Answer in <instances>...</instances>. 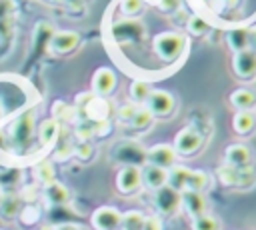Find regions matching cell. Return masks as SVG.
<instances>
[{"label":"cell","mask_w":256,"mask_h":230,"mask_svg":"<svg viewBox=\"0 0 256 230\" xmlns=\"http://www.w3.org/2000/svg\"><path fill=\"white\" fill-rule=\"evenodd\" d=\"M168 186H172L178 192H184V190L204 192L210 188V176L202 170H192L176 164L168 170Z\"/></svg>","instance_id":"obj_1"},{"label":"cell","mask_w":256,"mask_h":230,"mask_svg":"<svg viewBox=\"0 0 256 230\" xmlns=\"http://www.w3.org/2000/svg\"><path fill=\"white\" fill-rule=\"evenodd\" d=\"M152 46H154V52H156L164 62H174V60L182 54V50H184V46H186V40H184V36L178 34V32H162V34L154 36Z\"/></svg>","instance_id":"obj_2"},{"label":"cell","mask_w":256,"mask_h":230,"mask_svg":"<svg viewBox=\"0 0 256 230\" xmlns=\"http://www.w3.org/2000/svg\"><path fill=\"white\" fill-rule=\"evenodd\" d=\"M112 158L124 166H138L142 168V164H146V150L134 142V140H122L112 148Z\"/></svg>","instance_id":"obj_3"},{"label":"cell","mask_w":256,"mask_h":230,"mask_svg":"<svg viewBox=\"0 0 256 230\" xmlns=\"http://www.w3.org/2000/svg\"><path fill=\"white\" fill-rule=\"evenodd\" d=\"M204 136L196 126H184L176 136H174V152L182 154V156H190L196 154L202 148Z\"/></svg>","instance_id":"obj_4"},{"label":"cell","mask_w":256,"mask_h":230,"mask_svg":"<svg viewBox=\"0 0 256 230\" xmlns=\"http://www.w3.org/2000/svg\"><path fill=\"white\" fill-rule=\"evenodd\" d=\"M218 180L224 186L232 188H248L256 182V172L254 168H232V166H220L218 168Z\"/></svg>","instance_id":"obj_5"},{"label":"cell","mask_w":256,"mask_h":230,"mask_svg":"<svg viewBox=\"0 0 256 230\" xmlns=\"http://www.w3.org/2000/svg\"><path fill=\"white\" fill-rule=\"evenodd\" d=\"M144 108L154 116V118H166L174 112L176 100L168 90H152L148 100L144 102Z\"/></svg>","instance_id":"obj_6"},{"label":"cell","mask_w":256,"mask_h":230,"mask_svg":"<svg viewBox=\"0 0 256 230\" xmlns=\"http://www.w3.org/2000/svg\"><path fill=\"white\" fill-rule=\"evenodd\" d=\"M232 70L240 80H254L256 78V52L252 48L234 52Z\"/></svg>","instance_id":"obj_7"},{"label":"cell","mask_w":256,"mask_h":230,"mask_svg":"<svg viewBox=\"0 0 256 230\" xmlns=\"http://www.w3.org/2000/svg\"><path fill=\"white\" fill-rule=\"evenodd\" d=\"M154 208L162 214V216H170L180 208V192L174 190L172 186H162L158 190H154Z\"/></svg>","instance_id":"obj_8"},{"label":"cell","mask_w":256,"mask_h":230,"mask_svg":"<svg viewBox=\"0 0 256 230\" xmlns=\"http://www.w3.org/2000/svg\"><path fill=\"white\" fill-rule=\"evenodd\" d=\"M32 134H34V114L24 112L12 124V130H10L12 142L18 144V146H28L30 140H32Z\"/></svg>","instance_id":"obj_9"},{"label":"cell","mask_w":256,"mask_h":230,"mask_svg":"<svg viewBox=\"0 0 256 230\" xmlns=\"http://www.w3.org/2000/svg\"><path fill=\"white\" fill-rule=\"evenodd\" d=\"M146 164L170 170L172 166H176V152L170 144H154L146 150Z\"/></svg>","instance_id":"obj_10"},{"label":"cell","mask_w":256,"mask_h":230,"mask_svg":"<svg viewBox=\"0 0 256 230\" xmlns=\"http://www.w3.org/2000/svg\"><path fill=\"white\" fill-rule=\"evenodd\" d=\"M180 208L194 220L202 214L208 212V202L204 192H194V190H184L180 192Z\"/></svg>","instance_id":"obj_11"},{"label":"cell","mask_w":256,"mask_h":230,"mask_svg":"<svg viewBox=\"0 0 256 230\" xmlns=\"http://www.w3.org/2000/svg\"><path fill=\"white\" fill-rule=\"evenodd\" d=\"M122 212L114 206H100L92 214V226L96 230H120Z\"/></svg>","instance_id":"obj_12"},{"label":"cell","mask_w":256,"mask_h":230,"mask_svg":"<svg viewBox=\"0 0 256 230\" xmlns=\"http://www.w3.org/2000/svg\"><path fill=\"white\" fill-rule=\"evenodd\" d=\"M142 186V172L138 166H122L116 174V188L122 194H134Z\"/></svg>","instance_id":"obj_13"},{"label":"cell","mask_w":256,"mask_h":230,"mask_svg":"<svg viewBox=\"0 0 256 230\" xmlns=\"http://www.w3.org/2000/svg\"><path fill=\"white\" fill-rule=\"evenodd\" d=\"M252 150L248 144H242V142H236V144H230L224 152V160H226V166H232V168H250L252 166Z\"/></svg>","instance_id":"obj_14"},{"label":"cell","mask_w":256,"mask_h":230,"mask_svg":"<svg viewBox=\"0 0 256 230\" xmlns=\"http://www.w3.org/2000/svg\"><path fill=\"white\" fill-rule=\"evenodd\" d=\"M114 88H116V74H114L110 68H106V66L98 68V70L94 72V76H92V94L104 98V96H108Z\"/></svg>","instance_id":"obj_15"},{"label":"cell","mask_w":256,"mask_h":230,"mask_svg":"<svg viewBox=\"0 0 256 230\" xmlns=\"http://www.w3.org/2000/svg\"><path fill=\"white\" fill-rule=\"evenodd\" d=\"M78 42H80V36H78L76 32H72V30H62V32H54V34H52L48 46H50V50L56 52V54H68V52H72V50L78 46Z\"/></svg>","instance_id":"obj_16"},{"label":"cell","mask_w":256,"mask_h":230,"mask_svg":"<svg viewBox=\"0 0 256 230\" xmlns=\"http://www.w3.org/2000/svg\"><path fill=\"white\" fill-rule=\"evenodd\" d=\"M142 172V184L150 190H158L162 186L168 184V170L164 168H158V166H152V164H144L140 168Z\"/></svg>","instance_id":"obj_17"},{"label":"cell","mask_w":256,"mask_h":230,"mask_svg":"<svg viewBox=\"0 0 256 230\" xmlns=\"http://www.w3.org/2000/svg\"><path fill=\"white\" fill-rule=\"evenodd\" d=\"M232 128L236 134L246 136L256 128V116L252 110H236L234 118H232Z\"/></svg>","instance_id":"obj_18"},{"label":"cell","mask_w":256,"mask_h":230,"mask_svg":"<svg viewBox=\"0 0 256 230\" xmlns=\"http://www.w3.org/2000/svg\"><path fill=\"white\" fill-rule=\"evenodd\" d=\"M230 104L236 110H252L256 106V92H252L250 88H236L230 94Z\"/></svg>","instance_id":"obj_19"},{"label":"cell","mask_w":256,"mask_h":230,"mask_svg":"<svg viewBox=\"0 0 256 230\" xmlns=\"http://www.w3.org/2000/svg\"><path fill=\"white\" fill-rule=\"evenodd\" d=\"M108 110H110V106H108V102L104 100V98H100V96H94L88 104H86V108L82 110L90 120H94V122H104L106 118H108Z\"/></svg>","instance_id":"obj_20"},{"label":"cell","mask_w":256,"mask_h":230,"mask_svg":"<svg viewBox=\"0 0 256 230\" xmlns=\"http://www.w3.org/2000/svg\"><path fill=\"white\" fill-rule=\"evenodd\" d=\"M226 40H228V44L232 46L234 52L246 50V48H250V30L248 28H242V26L230 28L228 34H226Z\"/></svg>","instance_id":"obj_21"},{"label":"cell","mask_w":256,"mask_h":230,"mask_svg":"<svg viewBox=\"0 0 256 230\" xmlns=\"http://www.w3.org/2000/svg\"><path fill=\"white\" fill-rule=\"evenodd\" d=\"M44 194H46V200H48L50 204H54V206H62V204H66V202L70 200V192H68V188H66L64 184L56 182V180L50 182V184H46Z\"/></svg>","instance_id":"obj_22"},{"label":"cell","mask_w":256,"mask_h":230,"mask_svg":"<svg viewBox=\"0 0 256 230\" xmlns=\"http://www.w3.org/2000/svg\"><path fill=\"white\" fill-rule=\"evenodd\" d=\"M142 24H138V22H134V20H128V22H120V24H116L114 26V30H112V34H114V38H118V40H136V38H140L142 36Z\"/></svg>","instance_id":"obj_23"},{"label":"cell","mask_w":256,"mask_h":230,"mask_svg":"<svg viewBox=\"0 0 256 230\" xmlns=\"http://www.w3.org/2000/svg\"><path fill=\"white\" fill-rule=\"evenodd\" d=\"M60 134V124L54 120V118H48V120H42L40 126H38V140L44 144V146H50L56 142Z\"/></svg>","instance_id":"obj_24"},{"label":"cell","mask_w":256,"mask_h":230,"mask_svg":"<svg viewBox=\"0 0 256 230\" xmlns=\"http://www.w3.org/2000/svg\"><path fill=\"white\" fill-rule=\"evenodd\" d=\"M150 92H152V86H150L148 80H144V78L134 80V82L130 84V98H132V104H136V106L142 104V106H144V102L148 100Z\"/></svg>","instance_id":"obj_25"},{"label":"cell","mask_w":256,"mask_h":230,"mask_svg":"<svg viewBox=\"0 0 256 230\" xmlns=\"http://www.w3.org/2000/svg\"><path fill=\"white\" fill-rule=\"evenodd\" d=\"M144 214L140 210H128L120 218V230H142Z\"/></svg>","instance_id":"obj_26"},{"label":"cell","mask_w":256,"mask_h":230,"mask_svg":"<svg viewBox=\"0 0 256 230\" xmlns=\"http://www.w3.org/2000/svg\"><path fill=\"white\" fill-rule=\"evenodd\" d=\"M192 230H220V220L206 212L192 220Z\"/></svg>","instance_id":"obj_27"},{"label":"cell","mask_w":256,"mask_h":230,"mask_svg":"<svg viewBox=\"0 0 256 230\" xmlns=\"http://www.w3.org/2000/svg\"><path fill=\"white\" fill-rule=\"evenodd\" d=\"M152 120H154V116H152L144 106H138V110H136L134 118L130 120V126H132V128H136V130H146V128L152 124Z\"/></svg>","instance_id":"obj_28"},{"label":"cell","mask_w":256,"mask_h":230,"mask_svg":"<svg viewBox=\"0 0 256 230\" xmlns=\"http://www.w3.org/2000/svg\"><path fill=\"white\" fill-rule=\"evenodd\" d=\"M186 28H188V32H190L192 36H204V34L210 30V28H208V22H206L202 16H198V14H194V16L188 18Z\"/></svg>","instance_id":"obj_29"},{"label":"cell","mask_w":256,"mask_h":230,"mask_svg":"<svg viewBox=\"0 0 256 230\" xmlns=\"http://www.w3.org/2000/svg\"><path fill=\"white\" fill-rule=\"evenodd\" d=\"M18 212H20V200L14 198V196H8V198L2 196V200H0V214L4 218H14Z\"/></svg>","instance_id":"obj_30"},{"label":"cell","mask_w":256,"mask_h":230,"mask_svg":"<svg viewBox=\"0 0 256 230\" xmlns=\"http://www.w3.org/2000/svg\"><path fill=\"white\" fill-rule=\"evenodd\" d=\"M34 174H36V178L40 180V182H44V184H50V182H54V166L50 164V162H40L36 168H34Z\"/></svg>","instance_id":"obj_31"},{"label":"cell","mask_w":256,"mask_h":230,"mask_svg":"<svg viewBox=\"0 0 256 230\" xmlns=\"http://www.w3.org/2000/svg\"><path fill=\"white\" fill-rule=\"evenodd\" d=\"M52 112H54V120L60 124V120H72L74 118V112H76V108H70L68 104H64V102H56L54 106H52Z\"/></svg>","instance_id":"obj_32"},{"label":"cell","mask_w":256,"mask_h":230,"mask_svg":"<svg viewBox=\"0 0 256 230\" xmlns=\"http://www.w3.org/2000/svg\"><path fill=\"white\" fill-rule=\"evenodd\" d=\"M144 6V0H122L120 2V8L126 16H136Z\"/></svg>","instance_id":"obj_33"},{"label":"cell","mask_w":256,"mask_h":230,"mask_svg":"<svg viewBox=\"0 0 256 230\" xmlns=\"http://www.w3.org/2000/svg\"><path fill=\"white\" fill-rule=\"evenodd\" d=\"M136 110H138V106H136V104H124V106H120V108H118V118H120L122 122H128V124H130V120L134 118Z\"/></svg>","instance_id":"obj_34"},{"label":"cell","mask_w":256,"mask_h":230,"mask_svg":"<svg viewBox=\"0 0 256 230\" xmlns=\"http://www.w3.org/2000/svg\"><path fill=\"white\" fill-rule=\"evenodd\" d=\"M142 230H164V222L160 216H144V224Z\"/></svg>","instance_id":"obj_35"},{"label":"cell","mask_w":256,"mask_h":230,"mask_svg":"<svg viewBox=\"0 0 256 230\" xmlns=\"http://www.w3.org/2000/svg\"><path fill=\"white\" fill-rule=\"evenodd\" d=\"M74 154H76L80 160H88V158L92 156V144H90V142H80V144H76Z\"/></svg>","instance_id":"obj_36"},{"label":"cell","mask_w":256,"mask_h":230,"mask_svg":"<svg viewBox=\"0 0 256 230\" xmlns=\"http://www.w3.org/2000/svg\"><path fill=\"white\" fill-rule=\"evenodd\" d=\"M54 230H80L76 224H58Z\"/></svg>","instance_id":"obj_37"},{"label":"cell","mask_w":256,"mask_h":230,"mask_svg":"<svg viewBox=\"0 0 256 230\" xmlns=\"http://www.w3.org/2000/svg\"><path fill=\"white\" fill-rule=\"evenodd\" d=\"M250 44L254 46L252 50L256 52V26H254V28H250Z\"/></svg>","instance_id":"obj_38"},{"label":"cell","mask_w":256,"mask_h":230,"mask_svg":"<svg viewBox=\"0 0 256 230\" xmlns=\"http://www.w3.org/2000/svg\"><path fill=\"white\" fill-rule=\"evenodd\" d=\"M40 230H54L52 226H44V228H40Z\"/></svg>","instance_id":"obj_39"},{"label":"cell","mask_w":256,"mask_h":230,"mask_svg":"<svg viewBox=\"0 0 256 230\" xmlns=\"http://www.w3.org/2000/svg\"><path fill=\"white\" fill-rule=\"evenodd\" d=\"M0 200H2V192H0Z\"/></svg>","instance_id":"obj_40"}]
</instances>
